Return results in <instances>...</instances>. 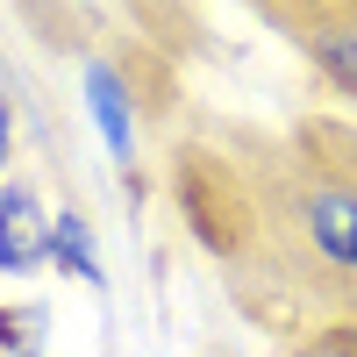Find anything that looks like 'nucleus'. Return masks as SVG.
<instances>
[{
    "mask_svg": "<svg viewBox=\"0 0 357 357\" xmlns=\"http://www.w3.org/2000/svg\"><path fill=\"white\" fill-rule=\"evenodd\" d=\"M307 357H357V343H321V350H307Z\"/></svg>",
    "mask_w": 357,
    "mask_h": 357,
    "instance_id": "6",
    "label": "nucleus"
},
{
    "mask_svg": "<svg viewBox=\"0 0 357 357\" xmlns=\"http://www.w3.org/2000/svg\"><path fill=\"white\" fill-rule=\"evenodd\" d=\"M0 158H8V100H0Z\"/></svg>",
    "mask_w": 357,
    "mask_h": 357,
    "instance_id": "7",
    "label": "nucleus"
},
{
    "mask_svg": "<svg viewBox=\"0 0 357 357\" xmlns=\"http://www.w3.org/2000/svg\"><path fill=\"white\" fill-rule=\"evenodd\" d=\"M307 229H314V250L357 279V200L343 186H314L307 193Z\"/></svg>",
    "mask_w": 357,
    "mask_h": 357,
    "instance_id": "2",
    "label": "nucleus"
},
{
    "mask_svg": "<svg viewBox=\"0 0 357 357\" xmlns=\"http://www.w3.org/2000/svg\"><path fill=\"white\" fill-rule=\"evenodd\" d=\"M86 100H93V122H100V136H107V151L129 158V151H136V122H129L122 79H114L107 65H93V72H86Z\"/></svg>",
    "mask_w": 357,
    "mask_h": 357,
    "instance_id": "3",
    "label": "nucleus"
},
{
    "mask_svg": "<svg viewBox=\"0 0 357 357\" xmlns=\"http://www.w3.org/2000/svg\"><path fill=\"white\" fill-rule=\"evenodd\" d=\"M50 264H65L79 279H100V257H93V229L79 215H50Z\"/></svg>",
    "mask_w": 357,
    "mask_h": 357,
    "instance_id": "4",
    "label": "nucleus"
},
{
    "mask_svg": "<svg viewBox=\"0 0 357 357\" xmlns=\"http://www.w3.org/2000/svg\"><path fill=\"white\" fill-rule=\"evenodd\" d=\"M43 257H50V222H43V207L29 200L22 186H0V264H8V272H36Z\"/></svg>",
    "mask_w": 357,
    "mask_h": 357,
    "instance_id": "1",
    "label": "nucleus"
},
{
    "mask_svg": "<svg viewBox=\"0 0 357 357\" xmlns=\"http://www.w3.org/2000/svg\"><path fill=\"white\" fill-rule=\"evenodd\" d=\"M314 57H321V72H329V79H343L350 93H357V22L321 29V36H314Z\"/></svg>",
    "mask_w": 357,
    "mask_h": 357,
    "instance_id": "5",
    "label": "nucleus"
}]
</instances>
